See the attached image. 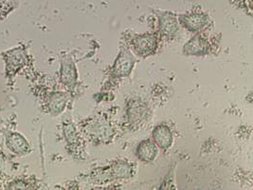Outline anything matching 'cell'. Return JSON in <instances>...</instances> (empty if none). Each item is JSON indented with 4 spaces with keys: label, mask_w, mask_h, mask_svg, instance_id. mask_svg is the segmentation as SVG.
I'll return each mask as SVG.
<instances>
[{
    "label": "cell",
    "mask_w": 253,
    "mask_h": 190,
    "mask_svg": "<svg viewBox=\"0 0 253 190\" xmlns=\"http://www.w3.org/2000/svg\"><path fill=\"white\" fill-rule=\"evenodd\" d=\"M78 128L84 138L94 145L114 142L121 130V126L107 112H99L82 120Z\"/></svg>",
    "instance_id": "1"
},
{
    "label": "cell",
    "mask_w": 253,
    "mask_h": 190,
    "mask_svg": "<svg viewBox=\"0 0 253 190\" xmlns=\"http://www.w3.org/2000/svg\"><path fill=\"white\" fill-rule=\"evenodd\" d=\"M136 64L137 56L131 51L126 43L122 41L119 53L106 73V78L101 90L103 92L115 90L125 78L129 77L132 74Z\"/></svg>",
    "instance_id": "2"
},
{
    "label": "cell",
    "mask_w": 253,
    "mask_h": 190,
    "mask_svg": "<svg viewBox=\"0 0 253 190\" xmlns=\"http://www.w3.org/2000/svg\"><path fill=\"white\" fill-rule=\"evenodd\" d=\"M152 114L151 106L145 99L138 95L130 96L124 109V123L121 125V130L138 131L149 123Z\"/></svg>",
    "instance_id": "3"
},
{
    "label": "cell",
    "mask_w": 253,
    "mask_h": 190,
    "mask_svg": "<svg viewBox=\"0 0 253 190\" xmlns=\"http://www.w3.org/2000/svg\"><path fill=\"white\" fill-rule=\"evenodd\" d=\"M128 33L129 35L126 33L123 39L137 57L149 58L158 52L161 42L155 31L143 34Z\"/></svg>",
    "instance_id": "4"
},
{
    "label": "cell",
    "mask_w": 253,
    "mask_h": 190,
    "mask_svg": "<svg viewBox=\"0 0 253 190\" xmlns=\"http://www.w3.org/2000/svg\"><path fill=\"white\" fill-rule=\"evenodd\" d=\"M63 135L69 155L78 161H85L87 159L86 140L72 120H66L63 123Z\"/></svg>",
    "instance_id": "5"
},
{
    "label": "cell",
    "mask_w": 253,
    "mask_h": 190,
    "mask_svg": "<svg viewBox=\"0 0 253 190\" xmlns=\"http://www.w3.org/2000/svg\"><path fill=\"white\" fill-rule=\"evenodd\" d=\"M177 18L180 27L193 34L206 32L213 26L209 12L200 6H196L183 13H177Z\"/></svg>",
    "instance_id": "6"
},
{
    "label": "cell",
    "mask_w": 253,
    "mask_h": 190,
    "mask_svg": "<svg viewBox=\"0 0 253 190\" xmlns=\"http://www.w3.org/2000/svg\"><path fill=\"white\" fill-rule=\"evenodd\" d=\"M152 12L156 18L155 32L160 37L161 43L172 41L177 36L181 28L177 13L164 10H153Z\"/></svg>",
    "instance_id": "7"
},
{
    "label": "cell",
    "mask_w": 253,
    "mask_h": 190,
    "mask_svg": "<svg viewBox=\"0 0 253 190\" xmlns=\"http://www.w3.org/2000/svg\"><path fill=\"white\" fill-rule=\"evenodd\" d=\"M218 43L216 38L209 35L207 31L197 33L185 44L182 52L186 56H206L215 52Z\"/></svg>",
    "instance_id": "8"
},
{
    "label": "cell",
    "mask_w": 253,
    "mask_h": 190,
    "mask_svg": "<svg viewBox=\"0 0 253 190\" xmlns=\"http://www.w3.org/2000/svg\"><path fill=\"white\" fill-rule=\"evenodd\" d=\"M60 81L63 84L70 95L74 93L79 86V73L76 64L72 56L63 57L60 69Z\"/></svg>",
    "instance_id": "9"
},
{
    "label": "cell",
    "mask_w": 253,
    "mask_h": 190,
    "mask_svg": "<svg viewBox=\"0 0 253 190\" xmlns=\"http://www.w3.org/2000/svg\"><path fill=\"white\" fill-rule=\"evenodd\" d=\"M112 182L127 181L137 174V164L126 159H118L107 165Z\"/></svg>",
    "instance_id": "10"
},
{
    "label": "cell",
    "mask_w": 253,
    "mask_h": 190,
    "mask_svg": "<svg viewBox=\"0 0 253 190\" xmlns=\"http://www.w3.org/2000/svg\"><path fill=\"white\" fill-rule=\"evenodd\" d=\"M151 134V139L162 151L166 152L173 146L174 141L173 130L168 124L161 123L157 125Z\"/></svg>",
    "instance_id": "11"
},
{
    "label": "cell",
    "mask_w": 253,
    "mask_h": 190,
    "mask_svg": "<svg viewBox=\"0 0 253 190\" xmlns=\"http://www.w3.org/2000/svg\"><path fill=\"white\" fill-rule=\"evenodd\" d=\"M159 153L160 148L151 138L144 139L138 142L135 150L137 159L143 164H150L156 161Z\"/></svg>",
    "instance_id": "12"
},
{
    "label": "cell",
    "mask_w": 253,
    "mask_h": 190,
    "mask_svg": "<svg viewBox=\"0 0 253 190\" xmlns=\"http://www.w3.org/2000/svg\"><path fill=\"white\" fill-rule=\"evenodd\" d=\"M71 95L64 92H53L48 95L46 106L48 111L53 115L61 114L68 106Z\"/></svg>",
    "instance_id": "13"
},
{
    "label": "cell",
    "mask_w": 253,
    "mask_h": 190,
    "mask_svg": "<svg viewBox=\"0 0 253 190\" xmlns=\"http://www.w3.org/2000/svg\"><path fill=\"white\" fill-rule=\"evenodd\" d=\"M231 3L249 15H253V0H231Z\"/></svg>",
    "instance_id": "14"
}]
</instances>
